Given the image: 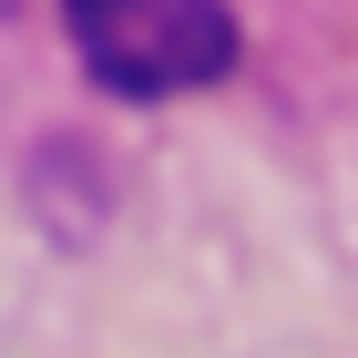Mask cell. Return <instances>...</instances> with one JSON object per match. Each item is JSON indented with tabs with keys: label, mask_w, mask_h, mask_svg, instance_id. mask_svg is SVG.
I'll use <instances>...</instances> for the list:
<instances>
[{
	"label": "cell",
	"mask_w": 358,
	"mask_h": 358,
	"mask_svg": "<svg viewBox=\"0 0 358 358\" xmlns=\"http://www.w3.org/2000/svg\"><path fill=\"white\" fill-rule=\"evenodd\" d=\"M62 31L103 92H194L236 62V10L225 0H62Z\"/></svg>",
	"instance_id": "obj_1"
}]
</instances>
